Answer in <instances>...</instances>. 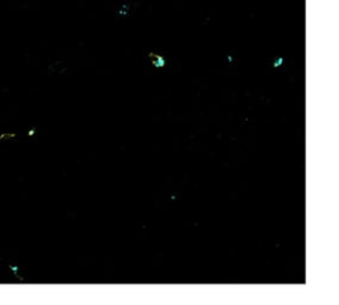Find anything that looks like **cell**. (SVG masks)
Listing matches in <instances>:
<instances>
[{"label": "cell", "instance_id": "obj_1", "mask_svg": "<svg viewBox=\"0 0 339 305\" xmlns=\"http://www.w3.org/2000/svg\"><path fill=\"white\" fill-rule=\"evenodd\" d=\"M150 59H151L152 64H154L156 68H162V67H164V64H166L164 59H163L162 56H159V54H155V53H150Z\"/></svg>", "mask_w": 339, "mask_h": 305}, {"label": "cell", "instance_id": "obj_2", "mask_svg": "<svg viewBox=\"0 0 339 305\" xmlns=\"http://www.w3.org/2000/svg\"><path fill=\"white\" fill-rule=\"evenodd\" d=\"M16 137V134L15 133H3L0 134V141H7V139H11V138H15Z\"/></svg>", "mask_w": 339, "mask_h": 305}, {"label": "cell", "instance_id": "obj_3", "mask_svg": "<svg viewBox=\"0 0 339 305\" xmlns=\"http://www.w3.org/2000/svg\"><path fill=\"white\" fill-rule=\"evenodd\" d=\"M282 61H283V60L281 59V57H280V59L277 60V61H274V67H280V65L282 64Z\"/></svg>", "mask_w": 339, "mask_h": 305}]
</instances>
